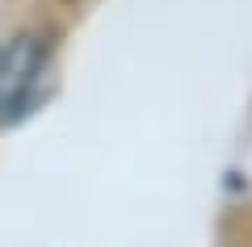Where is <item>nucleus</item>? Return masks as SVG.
Instances as JSON below:
<instances>
[{
	"mask_svg": "<svg viewBox=\"0 0 252 247\" xmlns=\"http://www.w3.org/2000/svg\"><path fill=\"white\" fill-rule=\"evenodd\" d=\"M46 71H51V42L42 29H17L9 42H0V130L34 113Z\"/></svg>",
	"mask_w": 252,
	"mask_h": 247,
	"instance_id": "1",
	"label": "nucleus"
}]
</instances>
